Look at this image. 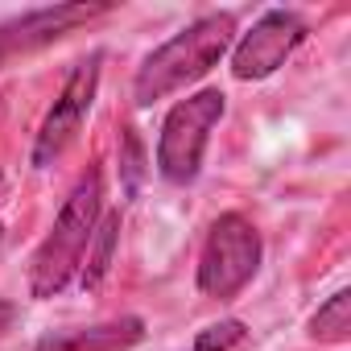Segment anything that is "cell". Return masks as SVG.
<instances>
[{
  "mask_svg": "<svg viewBox=\"0 0 351 351\" xmlns=\"http://www.w3.org/2000/svg\"><path fill=\"white\" fill-rule=\"evenodd\" d=\"M108 195H104V173L87 169L66 195L54 228L29 256V293L34 298H58L71 281L83 277V265L91 256V244L99 236V223L108 215Z\"/></svg>",
  "mask_w": 351,
  "mask_h": 351,
  "instance_id": "6da1fadb",
  "label": "cell"
},
{
  "mask_svg": "<svg viewBox=\"0 0 351 351\" xmlns=\"http://www.w3.org/2000/svg\"><path fill=\"white\" fill-rule=\"evenodd\" d=\"M240 29H236V13H203L195 17L186 29H178L169 42H161L132 79V99L141 108L169 99L173 91H182L191 83H199L207 71H215L232 46H236Z\"/></svg>",
  "mask_w": 351,
  "mask_h": 351,
  "instance_id": "7a4b0ae2",
  "label": "cell"
},
{
  "mask_svg": "<svg viewBox=\"0 0 351 351\" xmlns=\"http://www.w3.org/2000/svg\"><path fill=\"white\" fill-rule=\"evenodd\" d=\"M228 116V95L219 87L195 91L186 99H178L157 132V173L173 186H186L199 178L211 132L219 128V120Z\"/></svg>",
  "mask_w": 351,
  "mask_h": 351,
  "instance_id": "3957f363",
  "label": "cell"
},
{
  "mask_svg": "<svg viewBox=\"0 0 351 351\" xmlns=\"http://www.w3.org/2000/svg\"><path fill=\"white\" fill-rule=\"evenodd\" d=\"M265 261V240L256 232V223L240 211H223L199 252V269H195V285L203 298L215 302H232L261 269Z\"/></svg>",
  "mask_w": 351,
  "mask_h": 351,
  "instance_id": "277c9868",
  "label": "cell"
},
{
  "mask_svg": "<svg viewBox=\"0 0 351 351\" xmlns=\"http://www.w3.org/2000/svg\"><path fill=\"white\" fill-rule=\"evenodd\" d=\"M310 38V25L302 13L293 9H265L248 34L236 38L232 46V75L240 83H261L269 75H277L293 54L298 46Z\"/></svg>",
  "mask_w": 351,
  "mask_h": 351,
  "instance_id": "5b68a950",
  "label": "cell"
},
{
  "mask_svg": "<svg viewBox=\"0 0 351 351\" xmlns=\"http://www.w3.org/2000/svg\"><path fill=\"white\" fill-rule=\"evenodd\" d=\"M99 66H104V54L95 50V54L83 58V62L71 71V79L62 83L54 108L46 112V120H42V128H38V136H34L29 161H34L38 169L54 165V161L75 145V136L83 132V120L91 116V104H95V91H99Z\"/></svg>",
  "mask_w": 351,
  "mask_h": 351,
  "instance_id": "8992f818",
  "label": "cell"
},
{
  "mask_svg": "<svg viewBox=\"0 0 351 351\" xmlns=\"http://www.w3.org/2000/svg\"><path fill=\"white\" fill-rule=\"evenodd\" d=\"M104 13H108V5H54V9H34V13L5 21L0 25V71H5V62L34 54L50 42L66 38L75 25H87L91 17H104Z\"/></svg>",
  "mask_w": 351,
  "mask_h": 351,
  "instance_id": "52a82bcc",
  "label": "cell"
},
{
  "mask_svg": "<svg viewBox=\"0 0 351 351\" xmlns=\"http://www.w3.org/2000/svg\"><path fill=\"white\" fill-rule=\"evenodd\" d=\"M145 339V318L124 314L112 322L95 326H71V330H50L38 339L34 351H128Z\"/></svg>",
  "mask_w": 351,
  "mask_h": 351,
  "instance_id": "ba28073f",
  "label": "cell"
},
{
  "mask_svg": "<svg viewBox=\"0 0 351 351\" xmlns=\"http://www.w3.org/2000/svg\"><path fill=\"white\" fill-rule=\"evenodd\" d=\"M310 339H318V343H347L351 339V293L347 289L330 293L318 306V314L310 318Z\"/></svg>",
  "mask_w": 351,
  "mask_h": 351,
  "instance_id": "9c48e42d",
  "label": "cell"
},
{
  "mask_svg": "<svg viewBox=\"0 0 351 351\" xmlns=\"http://www.w3.org/2000/svg\"><path fill=\"white\" fill-rule=\"evenodd\" d=\"M248 343V326L240 318H223V322H211L195 335L191 351H236Z\"/></svg>",
  "mask_w": 351,
  "mask_h": 351,
  "instance_id": "30bf717a",
  "label": "cell"
},
{
  "mask_svg": "<svg viewBox=\"0 0 351 351\" xmlns=\"http://www.w3.org/2000/svg\"><path fill=\"white\" fill-rule=\"evenodd\" d=\"M112 248H116V219L112 215H104V223H99V236H95V244H91V256H87V265H83V285H99L104 281V273L112 269Z\"/></svg>",
  "mask_w": 351,
  "mask_h": 351,
  "instance_id": "8fae6325",
  "label": "cell"
},
{
  "mask_svg": "<svg viewBox=\"0 0 351 351\" xmlns=\"http://www.w3.org/2000/svg\"><path fill=\"white\" fill-rule=\"evenodd\" d=\"M13 322H17V302L13 298H0V339L13 330Z\"/></svg>",
  "mask_w": 351,
  "mask_h": 351,
  "instance_id": "7c38bea8",
  "label": "cell"
}]
</instances>
